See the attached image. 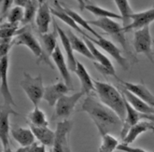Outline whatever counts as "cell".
Wrapping results in <instances>:
<instances>
[{
	"label": "cell",
	"instance_id": "6da1fadb",
	"mask_svg": "<svg viewBox=\"0 0 154 152\" xmlns=\"http://www.w3.org/2000/svg\"><path fill=\"white\" fill-rule=\"evenodd\" d=\"M80 111L89 115L100 132L101 136L106 133L122 132L123 121L113 110L105 105L95 95H88L81 105Z\"/></svg>",
	"mask_w": 154,
	"mask_h": 152
},
{
	"label": "cell",
	"instance_id": "7a4b0ae2",
	"mask_svg": "<svg viewBox=\"0 0 154 152\" xmlns=\"http://www.w3.org/2000/svg\"><path fill=\"white\" fill-rule=\"evenodd\" d=\"M94 81L98 99L108 108L113 110L119 116V118L124 121L126 118V105L122 93L109 83L98 81V80H94Z\"/></svg>",
	"mask_w": 154,
	"mask_h": 152
},
{
	"label": "cell",
	"instance_id": "3957f363",
	"mask_svg": "<svg viewBox=\"0 0 154 152\" xmlns=\"http://www.w3.org/2000/svg\"><path fill=\"white\" fill-rule=\"evenodd\" d=\"M13 45L14 46H25L28 48L33 54L37 57V62L39 65L41 62H44L45 64L48 65L51 68H54L49 56L46 54V52L43 50L42 46L39 44L38 39L35 38V35L30 31L29 27H23L20 29L19 34H18L15 38L13 39Z\"/></svg>",
	"mask_w": 154,
	"mask_h": 152
},
{
	"label": "cell",
	"instance_id": "277c9868",
	"mask_svg": "<svg viewBox=\"0 0 154 152\" xmlns=\"http://www.w3.org/2000/svg\"><path fill=\"white\" fill-rule=\"evenodd\" d=\"M88 23L91 25L94 26H97L98 28L102 29L104 32H106V34H108L109 35L119 42L122 47L123 48V50H125V52L127 54L130 55L131 59L133 60L134 62H137V59L135 56H134V54L132 53V51L130 50V47L129 44L126 40L125 38V32L123 31V27L122 25H121L120 23H118L117 22H115L112 19H108V18H104V19H96V20H93V21H88Z\"/></svg>",
	"mask_w": 154,
	"mask_h": 152
},
{
	"label": "cell",
	"instance_id": "5b68a950",
	"mask_svg": "<svg viewBox=\"0 0 154 152\" xmlns=\"http://www.w3.org/2000/svg\"><path fill=\"white\" fill-rule=\"evenodd\" d=\"M20 84L34 106H38L39 103L43 99L45 92L42 76L38 75L34 78L27 72H23V79Z\"/></svg>",
	"mask_w": 154,
	"mask_h": 152
},
{
	"label": "cell",
	"instance_id": "8992f818",
	"mask_svg": "<svg viewBox=\"0 0 154 152\" xmlns=\"http://www.w3.org/2000/svg\"><path fill=\"white\" fill-rule=\"evenodd\" d=\"M152 43L153 39L151 38L149 26H146L134 32L133 41L134 50L137 51V53L145 54L149 61H151V62H154Z\"/></svg>",
	"mask_w": 154,
	"mask_h": 152
},
{
	"label": "cell",
	"instance_id": "52a82bcc",
	"mask_svg": "<svg viewBox=\"0 0 154 152\" xmlns=\"http://www.w3.org/2000/svg\"><path fill=\"white\" fill-rule=\"evenodd\" d=\"M72 127H73V123L68 120L59 121L57 123L52 152H72L68 142V135L71 132Z\"/></svg>",
	"mask_w": 154,
	"mask_h": 152
},
{
	"label": "cell",
	"instance_id": "ba28073f",
	"mask_svg": "<svg viewBox=\"0 0 154 152\" xmlns=\"http://www.w3.org/2000/svg\"><path fill=\"white\" fill-rule=\"evenodd\" d=\"M85 38H87L93 43L96 44L97 46H99L101 49H103L105 51H106L108 54H109L123 69H125V70L129 69L130 65H129L128 59L125 58L124 56H122L121 50L118 48L113 42L106 39V38L103 37V35H101L99 38H94L91 37V35H87Z\"/></svg>",
	"mask_w": 154,
	"mask_h": 152
},
{
	"label": "cell",
	"instance_id": "9c48e42d",
	"mask_svg": "<svg viewBox=\"0 0 154 152\" xmlns=\"http://www.w3.org/2000/svg\"><path fill=\"white\" fill-rule=\"evenodd\" d=\"M84 93L79 91L71 95H64L58 100L55 105V118H66L71 115L75 109V106Z\"/></svg>",
	"mask_w": 154,
	"mask_h": 152
},
{
	"label": "cell",
	"instance_id": "30bf717a",
	"mask_svg": "<svg viewBox=\"0 0 154 152\" xmlns=\"http://www.w3.org/2000/svg\"><path fill=\"white\" fill-rule=\"evenodd\" d=\"M11 115H19L11 105L4 104L0 112V140L3 148L10 147V117Z\"/></svg>",
	"mask_w": 154,
	"mask_h": 152
},
{
	"label": "cell",
	"instance_id": "8fae6325",
	"mask_svg": "<svg viewBox=\"0 0 154 152\" xmlns=\"http://www.w3.org/2000/svg\"><path fill=\"white\" fill-rule=\"evenodd\" d=\"M8 56L2 57L0 59V78H1V84H0V93L3 97L4 104L8 105H15V102L11 95L10 86L8 82Z\"/></svg>",
	"mask_w": 154,
	"mask_h": 152
},
{
	"label": "cell",
	"instance_id": "7c38bea8",
	"mask_svg": "<svg viewBox=\"0 0 154 152\" xmlns=\"http://www.w3.org/2000/svg\"><path fill=\"white\" fill-rule=\"evenodd\" d=\"M72 90L73 89L69 88L65 81H59L55 84L50 85L45 88L43 99L49 104L50 106H55L60 98Z\"/></svg>",
	"mask_w": 154,
	"mask_h": 152
},
{
	"label": "cell",
	"instance_id": "4fadbf2b",
	"mask_svg": "<svg viewBox=\"0 0 154 152\" xmlns=\"http://www.w3.org/2000/svg\"><path fill=\"white\" fill-rule=\"evenodd\" d=\"M118 80L122 84V87L128 90L132 93H134L135 96L140 98L145 103H147L150 106L154 107V94L149 90V89L142 83H132L121 80L118 78Z\"/></svg>",
	"mask_w": 154,
	"mask_h": 152
},
{
	"label": "cell",
	"instance_id": "5bb4252c",
	"mask_svg": "<svg viewBox=\"0 0 154 152\" xmlns=\"http://www.w3.org/2000/svg\"><path fill=\"white\" fill-rule=\"evenodd\" d=\"M132 23L127 28L123 29L125 33H127L131 30H139L146 26H149L151 23L154 22V7L142 12L133 13L131 16Z\"/></svg>",
	"mask_w": 154,
	"mask_h": 152
},
{
	"label": "cell",
	"instance_id": "9a60e30c",
	"mask_svg": "<svg viewBox=\"0 0 154 152\" xmlns=\"http://www.w3.org/2000/svg\"><path fill=\"white\" fill-rule=\"evenodd\" d=\"M35 20L38 30L41 35L49 33L50 23L51 22V7L49 6V3L47 1H40L39 8Z\"/></svg>",
	"mask_w": 154,
	"mask_h": 152
},
{
	"label": "cell",
	"instance_id": "2e32d148",
	"mask_svg": "<svg viewBox=\"0 0 154 152\" xmlns=\"http://www.w3.org/2000/svg\"><path fill=\"white\" fill-rule=\"evenodd\" d=\"M52 58V61L54 62L56 67L59 70V73L63 78V81H65L66 84L71 88H72V79H71V76L69 73V68L67 65V62L65 59V56L63 55V53L61 51V49L59 46H57V48L54 50V52L52 53V55L51 56Z\"/></svg>",
	"mask_w": 154,
	"mask_h": 152
},
{
	"label": "cell",
	"instance_id": "e0dca14e",
	"mask_svg": "<svg viewBox=\"0 0 154 152\" xmlns=\"http://www.w3.org/2000/svg\"><path fill=\"white\" fill-rule=\"evenodd\" d=\"M122 93L124 96L125 100L130 104V105L133 107V108H134L140 114H142V115L154 114V107L150 106L147 103H145L143 100L140 99V98L135 96L134 93H132L128 90H126V89L123 87L122 89Z\"/></svg>",
	"mask_w": 154,
	"mask_h": 152
},
{
	"label": "cell",
	"instance_id": "ac0fdd59",
	"mask_svg": "<svg viewBox=\"0 0 154 152\" xmlns=\"http://www.w3.org/2000/svg\"><path fill=\"white\" fill-rule=\"evenodd\" d=\"M75 73L80 81L81 92L87 95H90L92 92H95L94 81L92 79V78H91L86 67L79 61L77 64V68H76Z\"/></svg>",
	"mask_w": 154,
	"mask_h": 152
},
{
	"label": "cell",
	"instance_id": "d6986e66",
	"mask_svg": "<svg viewBox=\"0 0 154 152\" xmlns=\"http://www.w3.org/2000/svg\"><path fill=\"white\" fill-rule=\"evenodd\" d=\"M56 27H57V31H58V35L60 38L61 43L63 47L65 49L66 51V62H67V65L70 71H73L75 72L76 68H77V64H78V61L74 56V50L71 46V43L70 40L68 38V35L63 30L58 24H56Z\"/></svg>",
	"mask_w": 154,
	"mask_h": 152
},
{
	"label": "cell",
	"instance_id": "ffe728a7",
	"mask_svg": "<svg viewBox=\"0 0 154 152\" xmlns=\"http://www.w3.org/2000/svg\"><path fill=\"white\" fill-rule=\"evenodd\" d=\"M11 133L14 140L19 143L22 147H29L35 143V137L30 128L15 126L11 129Z\"/></svg>",
	"mask_w": 154,
	"mask_h": 152
},
{
	"label": "cell",
	"instance_id": "44dd1931",
	"mask_svg": "<svg viewBox=\"0 0 154 152\" xmlns=\"http://www.w3.org/2000/svg\"><path fill=\"white\" fill-rule=\"evenodd\" d=\"M125 105H126V118L123 121L122 130L120 135L122 139L126 136L129 130L133 126H134V125H137L138 122H140L142 120V114H140L134 108H133V107L130 105V104L126 100H125Z\"/></svg>",
	"mask_w": 154,
	"mask_h": 152
},
{
	"label": "cell",
	"instance_id": "7402d4cb",
	"mask_svg": "<svg viewBox=\"0 0 154 152\" xmlns=\"http://www.w3.org/2000/svg\"><path fill=\"white\" fill-rule=\"evenodd\" d=\"M54 6H55V8H51V14L54 17H56V18H58V19H60L62 22H64L66 25L70 26L71 28H73L78 33L82 35L83 37H86L87 34L84 32V30L81 27H79V26L75 23V21L72 19V18L68 14L66 13V11L63 10L61 3L59 1H54Z\"/></svg>",
	"mask_w": 154,
	"mask_h": 152
},
{
	"label": "cell",
	"instance_id": "603a6c76",
	"mask_svg": "<svg viewBox=\"0 0 154 152\" xmlns=\"http://www.w3.org/2000/svg\"><path fill=\"white\" fill-rule=\"evenodd\" d=\"M149 130L154 132V125L151 122H149L146 120L144 121L138 122L137 125H134V126H133L129 130L126 136L122 139L123 143L124 144H127V145L132 144V143H134L135 141V139H137L139 135H141L143 132H146Z\"/></svg>",
	"mask_w": 154,
	"mask_h": 152
},
{
	"label": "cell",
	"instance_id": "cb8c5ba5",
	"mask_svg": "<svg viewBox=\"0 0 154 152\" xmlns=\"http://www.w3.org/2000/svg\"><path fill=\"white\" fill-rule=\"evenodd\" d=\"M30 129L32 130L35 139H38L41 145L45 147L53 146L55 132L51 130L49 127H37L33 125H30Z\"/></svg>",
	"mask_w": 154,
	"mask_h": 152
},
{
	"label": "cell",
	"instance_id": "d4e9b609",
	"mask_svg": "<svg viewBox=\"0 0 154 152\" xmlns=\"http://www.w3.org/2000/svg\"><path fill=\"white\" fill-rule=\"evenodd\" d=\"M14 3L16 6H21L24 8V19L23 21V24H28L33 21V19H35L40 1L17 0V1H14Z\"/></svg>",
	"mask_w": 154,
	"mask_h": 152
},
{
	"label": "cell",
	"instance_id": "484cf974",
	"mask_svg": "<svg viewBox=\"0 0 154 152\" xmlns=\"http://www.w3.org/2000/svg\"><path fill=\"white\" fill-rule=\"evenodd\" d=\"M56 21H53V31L51 33L44 34L41 35V41L43 44V48L45 50L46 54L50 57L52 55V53L57 48V37L58 35V31L56 27Z\"/></svg>",
	"mask_w": 154,
	"mask_h": 152
},
{
	"label": "cell",
	"instance_id": "4316f807",
	"mask_svg": "<svg viewBox=\"0 0 154 152\" xmlns=\"http://www.w3.org/2000/svg\"><path fill=\"white\" fill-rule=\"evenodd\" d=\"M81 10H85L94 14V16L98 17V19H104V18H108V19H120L122 20V16L120 14H117L113 11H110L101 7H98L92 4H85L83 1H79Z\"/></svg>",
	"mask_w": 154,
	"mask_h": 152
},
{
	"label": "cell",
	"instance_id": "83f0119b",
	"mask_svg": "<svg viewBox=\"0 0 154 152\" xmlns=\"http://www.w3.org/2000/svg\"><path fill=\"white\" fill-rule=\"evenodd\" d=\"M67 35H68V38L70 40V43H71V46L73 48L74 50H76L77 52L80 53L81 55L85 56L86 58L90 59V60H93L94 62V58L93 56V54L91 53L87 44L85 43L84 40L80 39L79 38H78L77 35L70 30H68L66 32Z\"/></svg>",
	"mask_w": 154,
	"mask_h": 152
},
{
	"label": "cell",
	"instance_id": "f1b7e54d",
	"mask_svg": "<svg viewBox=\"0 0 154 152\" xmlns=\"http://www.w3.org/2000/svg\"><path fill=\"white\" fill-rule=\"evenodd\" d=\"M61 6H62V8H63V10H64L65 11H66V14H68L72 19H73L74 21H75V23L79 26V27H81L83 30L85 29V30H87L88 32H90L91 34H92L94 37H95V38H99L101 37V35H99V34H97V32L91 26V24L88 23V21H86V20H84L82 17H81L79 14H78L76 11H72V10H70V8H68V7H66L64 3H61Z\"/></svg>",
	"mask_w": 154,
	"mask_h": 152
},
{
	"label": "cell",
	"instance_id": "f546056e",
	"mask_svg": "<svg viewBox=\"0 0 154 152\" xmlns=\"http://www.w3.org/2000/svg\"><path fill=\"white\" fill-rule=\"evenodd\" d=\"M83 40L87 44V46H88L91 53L93 54V56L94 58V62H98V64H100L101 65H103V66H105V67H106L108 69L115 70V68H114V66L112 65V62H110V60L108 59L106 55H104L103 53L95 47L94 43H93L90 39H88L85 37H84V39Z\"/></svg>",
	"mask_w": 154,
	"mask_h": 152
},
{
	"label": "cell",
	"instance_id": "4dcf8cb0",
	"mask_svg": "<svg viewBox=\"0 0 154 152\" xmlns=\"http://www.w3.org/2000/svg\"><path fill=\"white\" fill-rule=\"evenodd\" d=\"M114 3L116 4L118 10L121 12L123 29L127 28L132 23L131 16L134 13L130 6V2L127 1V0H115Z\"/></svg>",
	"mask_w": 154,
	"mask_h": 152
},
{
	"label": "cell",
	"instance_id": "1f68e13d",
	"mask_svg": "<svg viewBox=\"0 0 154 152\" xmlns=\"http://www.w3.org/2000/svg\"><path fill=\"white\" fill-rule=\"evenodd\" d=\"M29 120V124L37 127H48L49 122L46 118L45 113L39 108L38 106L34 107V109L27 115Z\"/></svg>",
	"mask_w": 154,
	"mask_h": 152
},
{
	"label": "cell",
	"instance_id": "d6a6232c",
	"mask_svg": "<svg viewBox=\"0 0 154 152\" xmlns=\"http://www.w3.org/2000/svg\"><path fill=\"white\" fill-rule=\"evenodd\" d=\"M120 143L111 133H106L102 135V143L99 147V152H113L119 147Z\"/></svg>",
	"mask_w": 154,
	"mask_h": 152
},
{
	"label": "cell",
	"instance_id": "836d02e7",
	"mask_svg": "<svg viewBox=\"0 0 154 152\" xmlns=\"http://www.w3.org/2000/svg\"><path fill=\"white\" fill-rule=\"evenodd\" d=\"M8 23L13 24H19L24 19V8L21 6H15L7 15Z\"/></svg>",
	"mask_w": 154,
	"mask_h": 152
},
{
	"label": "cell",
	"instance_id": "e575fe53",
	"mask_svg": "<svg viewBox=\"0 0 154 152\" xmlns=\"http://www.w3.org/2000/svg\"><path fill=\"white\" fill-rule=\"evenodd\" d=\"M19 24H13L10 23H6L1 24V31L0 37L1 39L4 38H15L16 35L19 34Z\"/></svg>",
	"mask_w": 154,
	"mask_h": 152
},
{
	"label": "cell",
	"instance_id": "d590c367",
	"mask_svg": "<svg viewBox=\"0 0 154 152\" xmlns=\"http://www.w3.org/2000/svg\"><path fill=\"white\" fill-rule=\"evenodd\" d=\"M13 39L14 38L1 39V50H0V55H1V58L8 56V51H10L11 48L13 46Z\"/></svg>",
	"mask_w": 154,
	"mask_h": 152
},
{
	"label": "cell",
	"instance_id": "8d00e7d4",
	"mask_svg": "<svg viewBox=\"0 0 154 152\" xmlns=\"http://www.w3.org/2000/svg\"><path fill=\"white\" fill-rule=\"evenodd\" d=\"M117 149L120 150V151H123V152H148L146 150H144L143 148L133 147H131V146H129L127 144H124V143L120 144Z\"/></svg>",
	"mask_w": 154,
	"mask_h": 152
},
{
	"label": "cell",
	"instance_id": "74e56055",
	"mask_svg": "<svg viewBox=\"0 0 154 152\" xmlns=\"http://www.w3.org/2000/svg\"><path fill=\"white\" fill-rule=\"evenodd\" d=\"M12 3H14V1H10V0H5V1H2V8H1V19L2 18L7 17L8 13L10 12V11L11 10V7L12 5Z\"/></svg>",
	"mask_w": 154,
	"mask_h": 152
},
{
	"label": "cell",
	"instance_id": "f35d334b",
	"mask_svg": "<svg viewBox=\"0 0 154 152\" xmlns=\"http://www.w3.org/2000/svg\"><path fill=\"white\" fill-rule=\"evenodd\" d=\"M29 152H46V148H45V146L38 143H35L29 147Z\"/></svg>",
	"mask_w": 154,
	"mask_h": 152
},
{
	"label": "cell",
	"instance_id": "ab89813d",
	"mask_svg": "<svg viewBox=\"0 0 154 152\" xmlns=\"http://www.w3.org/2000/svg\"><path fill=\"white\" fill-rule=\"evenodd\" d=\"M142 120H146L154 125V114L151 115H142Z\"/></svg>",
	"mask_w": 154,
	"mask_h": 152
},
{
	"label": "cell",
	"instance_id": "60d3db41",
	"mask_svg": "<svg viewBox=\"0 0 154 152\" xmlns=\"http://www.w3.org/2000/svg\"><path fill=\"white\" fill-rule=\"evenodd\" d=\"M16 152H29V147H20L16 150Z\"/></svg>",
	"mask_w": 154,
	"mask_h": 152
},
{
	"label": "cell",
	"instance_id": "b9f144b4",
	"mask_svg": "<svg viewBox=\"0 0 154 152\" xmlns=\"http://www.w3.org/2000/svg\"><path fill=\"white\" fill-rule=\"evenodd\" d=\"M3 152H13V151L11 150V148L10 147H7V148H3Z\"/></svg>",
	"mask_w": 154,
	"mask_h": 152
},
{
	"label": "cell",
	"instance_id": "7bdbcfd3",
	"mask_svg": "<svg viewBox=\"0 0 154 152\" xmlns=\"http://www.w3.org/2000/svg\"><path fill=\"white\" fill-rule=\"evenodd\" d=\"M153 44H154V40H153ZM153 58H154V49H153Z\"/></svg>",
	"mask_w": 154,
	"mask_h": 152
}]
</instances>
